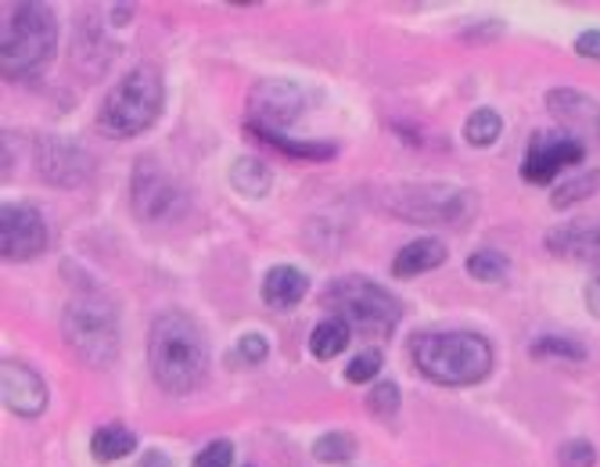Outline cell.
<instances>
[{
	"mask_svg": "<svg viewBox=\"0 0 600 467\" xmlns=\"http://www.w3.org/2000/svg\"><path fill=\"white\" fill-rule=\"evenodd\" d=\"M230 464H234V443L230 439L209 443L202 454L191 460V467H230Z\"/></svg>",
	"mask_w": 600,
	"mask_h": 467,
	"instance_id": "obj_30",
	"label": "cell"
},
{
	"mask_svg": "<svg viewBox=\"0 0 600 467\" xmlns=\"http://www.w3.org/2000/svg\"><path fill=\"white\" fill-rule=\"evenodd\" d=\"M313 457L320 464H346L357 457V439L349 432H328L313 443Z\"/></svg>",
	"mask_w": 600,
	"mask_h": 467,
	"instance_id": "obj_24",
	"label": "cell"
},
{
	"mask_svg": "<svg viewBox=\"0 0 600 467\" xmlns=\"http://www.w3.org/2000/svg\"><path fill=\"white\" fill-rule=\"evenodd\" d=\"M378 370H381V349H360L357 356L349 359L346 382H352V385H367V382H374V378H378Z\"/></svg>",
	"mask_w": 600,
	"mask_h": 467,
	"instance_id": "obj_27",
	"label": "cell"
},
{
	"mask_svg": "<svg viewBox=\"0 0 600 467\" xmlns=\"http://www.w3.org/2000/svg\"><path fill=\"white\" fill-rule=\"evenodd\" d=\"M238 356L244 359V364H263V359L270 356V345H267V338L263 335H244L241 342H238Z\"/></svg>",
	"mask_w": 600,
	"mask_h": 467,
	"instance_id": "obj_31",
	"label": "cell"
},
{
	"mask_svg": "<svg viewBox=\"0 0 600 467\" xmlns=\"http://www.w3.org/2000/svg\"><path fill=\"white\" fill-rule=\"evenodd\" d=\"M141 467H169V457H162V454H148Z\"/></svg>",
	"mask_w": 600,
	"mask_h": 467,
	"instance_id": "obj_34",
	"label": "cell"
},
{
	"mask_svg": "<svg viewBox=\"0 0 600 467\" xmlns=\"http://www.w3.org/2000/svg\"><path fill=\"white\" fill-rule=\"evenodd\" d=\"M58 48V22L48 4H11L4 14V33H0V65L8 80L33 77L54 58Z\"/></svg>",
	"mask_w": 600,
	"mask_h": 467,
	"instance_id": "obj_4",
	"label": "cell"
},
{
	"mask_svg": "<svg viewBox=\"0 0 600 467\" xmlns=\"http://www.w3.org/2000/svg\"><path fill=\"white\" fill-rule=\"evenodd\" d=\"M582 155H587V144L568 138V133H536L529 141V152L526 162H521V180L526 184H553L561 170L576 165Z\"/></svg>",
	"mask_w": 600,
	"mask_h": 467,
	"instance_id": "obj_10",
	"label": "cell"
},
{
	"mask_svg": "<svg viewBox=\"0 0 600 467\" xmlns=\"http://www.w3.org/2000/svg\"><path fill=\"white\" fill-rule=\"evenodd\" d=\"M112 11H116V14H112V19H116V22H127V19H130V14H133V8H122V4H119V8H112Z\"/></svg>",
	"mask_w": 600,
	"mask_h": 467,
	"instance_id": "obj_35",
	"label": "cell"
},
{
	"mask_svg": "<svg viewBox=\"0 0 600 467\" xmlns=\"http://www.w3.org/2000/svg\"><path fill=\"white\" fill-rule=\"evenodd\" d=\"M576 51H579L582 58H593V62H600V29H590V33H579Z\"/></svg>",
	"mask_w": 600,
	"mask_h": 467,
	"instance_id": "obj_32",
	"label": "cell"
},
{
	"mask_svg": "<svg viewBox=\"0 0 600 467\" xmlns=\"http://www.w3.org/2000/svg\"><path fill=\"white\" fill-rule=\"evenodd\" d=\"M446 245L436 237H421V241H410V245H403L396 252V260H392V274L399 281H407V277H418V274H428V270H436L446 263Z\"/></svg>",
	"mask_w": 600,
	"mask_h": 467,
	"instance_id": "obj_17",
	"label": "cell"
},
{
	"mask_svg": "<svg viewBox=\"0 0 600 467\" xmlns=\"http://www.w3.org/2000/svg\"><path fill=\"white\" fill-rule=\"evenodd\" d=\"M532 356L540 359H572V364H579V359H587V349H582L579 342L572 338H558V335H543L540 342L529 345Z\"/></svg>",
	"mask_w": 600,
	"mask_h": 467,
	"instance_id": "obj_25",
	"label": "cell"
},
{
	"mask_svg": "<svg viewBox=\"0 0 600 467\" xmlns=\"http://www.w3.org/2000/svg\"><path fill=\"white\" fill-rule=\"evenodd\" d=\"M306 112V94L291 80H259L249 94V126L288 130Z\"/></svg>",
	"mask_w": 600,
	"mask_h": 467,
	"instance_id": "obj_8",
	"label": "cell"
},
{
	"mask_svg": "<svg viewBox=\"0 0 600 467\" xmlns=\"http://www.w3.org/2000/svg\"><path fill=\"white\" fill-rule=\"evenodd\" d=\"M61 335H66L69 349L87 367H109L119 356V321L104 298H72L66 313H61Z\"/></svg>",
	"mask_w": 600,
	"mask_h": 467,
	"instance_id": "obj_6",
	"label": "cell"
},
{
	"mask_svg": "<svg viewBox=\"0 0 600 467\" xmlns=\"http://www.w3.org/2000/svg\"><path fill=\"white\" fill-rule=\"evenodd\" d=\"M349 338H352V327L342 321V316H328V321H320V324L313 327L310 353H313L317 359H331V356H338V353L346 349Z\"/></svg>",
	"mask_w": 600,
	"mask_h": 467,
	"instance_id": "obj_20",
	"label": "cell"
},
{
	"mask_svg": "<svg viewBox=\"0 0 600 467\" xmlns=\"http://www.w3.org/2000/svg\"><path fill=\"white\" fill-rule=\"evenodd\" d=\"M0 396L4 406L19 417H40L43 406H48V385L33 370L19 364V359H4L0 364Z\"/></svg>",
	"mask_w": 600,
	"mask_h": 467,
	"instance_id": "obj_13",
	"label": "cell"
},
{
	"mask_svg": "<svg viewBox=\"0 0 600 467\" xmlns=\"http://www.w3.org/2000/svg\"><path fill=\"white\" fill-rule=\"evenodd\" d=\"M399 403H403V396H399L396 382H374L371 396H367V406H371V414L378 417H392L399 410Z\"/></svg>",
	"mask_w": 600,
	"mask_h": 467,
	"instance_id": "obj_28",
	"label": "cell"
},
{
	"mask_svg": "<svg viewBox=\"0 0 600 467\" xmlns=\"http://www.w3.org/2000/svg\"><path fill=\"white\" fill-rule=\"evenodd\" d=\"M130 199H133V209H137V216H141V220H159L177 205V187H173V180L166 176L162 165L141 162V165H137V173H133Z\"/></svg>",
	"mask_w": 600,
	"mask_h": 467,
	"instance_id": "obj_15",
	"label": "cell"
},
{
	"mask_svg": "<svg viewBox=\"0 0 600 467\" xmlns=\"http://www.w3.org/2000/svg\"><path fill=\"white\" fill-rule=\"evenodd\" d=\"M37 170L54 187H80L90 180V173H94V165H90V159L80 144L48 138V141H40Z\"/></svg>",
	"mask_w": 600,
	"mask_h": 467,
	"instance_id": "obj_12",
	"label": "cell"
},
{
	"mask_svg": "<svg viewBox=\"0 0 600 467\" xmlns=\"http://www.w3.org/2000/svg\"><path fill=\"white\" fill-rule=\"evenodd\" d=\"M468 274L474 281H482V284H497L507 277V260L500 252H492V248H482V252H474L468 255Z\"/></svg>",
	"mask_w": 600,
	"mask_h": 467,
	"instance_id": "obj_26",
	"label": "cell"
},
{
	"mask_svg": "<svg viewBox=\"0 0 600 467\" xmlns=\"http://www.w3.org/2000/svg\"><path fill=\"white\" fill-rule=\"evenodd\" d=\"M547 248L568 263L600 270V220H568L547 234Z\"/></svg>",
	"mask_w": 600,
	"mask_h": 467,
	"instance_id": "obj_14",
	"label": "cell"
},
{
	"mask_svg": "<svg viewBox=\"0 0 600 467\" xmlns=\"http://www.w3.org/2000/svg\"><path fill=\"white\" fill-rule=\"evenodd\" d=\"M503 133V119L492 109H474L464 123V141L474 148H489Z\"/></svg>",
	"mask_w": 600,
	"mask_h": 467,
	"instance_id": "obj_23",
	"label": "cell"
},
{
	"mask_svg": "<svg viewBox=\"0 0 600 467\" xmlns=\"http://www.w3.org/2000/svg\"><path fill=\"white\" fill-rule=\"evenodd\" d=\"M48 223L33 205L8 202L0 213V252L8 263H29L48 248Z\"/></svg>",
	"mask_w": 600,
	"mask_h": 467,
	"instance_id": "obj_9",
	"label": "cell"
},
{
	"mask_svg": "<svg viewBox=\"0 0 600 467\" xmlns=\"http://www.w3.org/2000/svg\"><path fill=\"white\" fill-rule=\"evenodd\" d=\"M384 205L392 209L396 216L418 220V223H460L474 199L468 191H460L453 184H399L384 194Z\"/></svg>",
	"mask_w": 600,
	"mask_h": 467,
	"instance_id": "obj_7",
	"label": "cell"
},
{
	"mask_svg": "<svg viewBox=\"0 0 600 467\" xmlns=\"http://www.w3.org/2000/svg\"><path fill=\"white\" fill-rule=\"evenodd\" d=\"M324 306L331 309V316H342L352 331L371 335V338H389L396 324L403 321L399 298L392 292H384L371 277L331 281L324 288Z\"/></svg>",
	"mask_w": 600,
	"mask_h": 467,
	"instance_id": "obj_5",
	"label": "cell"
},
{
	"mask_svg": "<svg viewBox=\"0 0 600 467\" xmlns=\"http://www.w3.org/2000/svg\"><path fill=\"white\" fill-rule=\"evenodd\" d=\"M148 367L151 378L169 396H188L206 382L209 353L206 338L188 313H159L148 331Z\"/></svg>",
	"mask_w": 600,
	"mask_h": 467,
	"instance_id": "obj_1",
	"label": "cell"
},
{
	"mask_svg": "<svg viewBox=\"0 0 600 467\" xmlns=\"http://www.w3.org/2000/svg\"><path fill=\"white\" fill-rule=\"evenodd\" d=\"M558 467H597V449L587 439H568L558 449Z\"/></svg>",
	"mask_w": 600,
	"mask_h": 467,
	"instance_id": "obj_29",
	"label": "cell"
},
{
	"mask_svg": "<svg viewBox=\"0 0 600 467\" xmlns=\"http://www.w3.org/2000/svg\"><path fill=\"white\" fill-rule=\"evenodd\" d=\"M547 112L561 133L582 144H600V101L572 87H553L547 94Z\"/></svg>",
	"mask_w": 600,
	"mask_h": 467,
	"instance_id": "obj_11",
	"label": "cell"
},
{
	"mask_svg": "<svg viewBox=\"0 0 600 467\" xmlns=\"http://www.w3.org/2000/svg\"><path fill=\"white\" fill-rule=\"evenodd\" d=\"M166 83L156 65H137L122 77L98 109V130L112 141H130L148 126H156L162 112Z\"/></svg>",
	"mask_w": 600,
	"mask_h": 467,
	"instance_id": "obj_3",
	"label": "cell"
},
{
	"mask_svg": "<svg viewBox=\"0 0 600 467\" xmlns=\"http://www.w3.org/2000/svg\"><path fill=\"white\" fill-rule=\"evenodd\" d=\"M597 191H600V170H590V173H582V176L561 180V187L550 194V205L564 213V209H572V205H579V202L593 199Z\"/></svg>",
	"mask_w": 600,
	"mask_h": 467,
	"instance_id": "obj_22",
	"label": "cell"
},
{
	"mask_svg": "<svg viewBox=\"0 0 600 467\" xmlns=\"http://www.w3.org/2000/svg\"><path fill=\"white\" fill-rule=\"evenodd\" d=\"M249 133L256 141H263L270 148H277L281 155L288 159H313V162H324V159H334L338 148L328 144V141H288L284 133H277V130H263V126H249Z\"/></svg>",
	"mask_w": 600,
	"mask_h": 467,
	"instance_id": "obj_18",
	"label": "cell"
},
{
	"mask_svg": "<svg viewBox=\"0 0 600 467\" xmlns=\"http://www.w3.org/2000/svg\"><path fill=\"white\" fill-rule=\"evenodd\" d=\"M587 306L593 316H600V274L587 284Z\"/></svg>",
	"mask_w": 600,
	"mask_h": 467,
	"instance_id": "obj_33",
	"label": "cell"
},
{
	"mask_svg": "<svg viewBox=\"0 0 600 467\" xmlns=\"http://www.w3.org/2000/svg\"><path fill=\"white\" fill-rule=\"evenodd\" d=\"M410 359L428 382L468 388L489 378L492 345L474 331H421L410 338Z\"/></svg>",
	"mask_w": 600,
	"mask_h": 467,
	"instance_id": "obj_2",
	"label": "cell"
},
{
	"mask_svg": "<svg viewBox=\"0 0 600 467\" xmlns=\"http://www.w3.org/2000/svg\"><path fill=\"white\" fill-rule=\"evenodd\" d=\"M230 184H234V191L244 194V199H263L273 184V173L259 159L241 155V159H234V165H230Z\"/></svg>",
	"mask_w": 600,
	"mask_h": 467,
	"instance_id": "obj_19",
	"label": "cell"
},
{
	"mask_svg": "<svg viewBox=\"0 0 600 467\" xmlns=\"http://www.w3.org/2000/svg\"><path fill=\"white\" fill-rule=\"evenodd\" d=\"M133 432H127L122 425H104L94 432V439H90V454H94V460L101 464H112V460H122L133 454Z\"/></svg>",
	"mask_w": 600,
	"mask_h": 467,
	"instance_id": "obj_21",
	"label": "cell"
},
{
	"mask_svg": "<svg viewBox=\"0 0 600 467\" xmlns=\"http://www.w3.org/2000/svg\"><path fill=\"white\" fill-rule=\"evenodd\" d=\"M306 292H310V277L302 274L299 266H270L267 277H263V303L270 309H296Z\"/></svg>",
	"mask_w": 600,
	"mask_h": 467,
	"instance_id": "obj_16",
	"label": "cell"
}]
</instances>
